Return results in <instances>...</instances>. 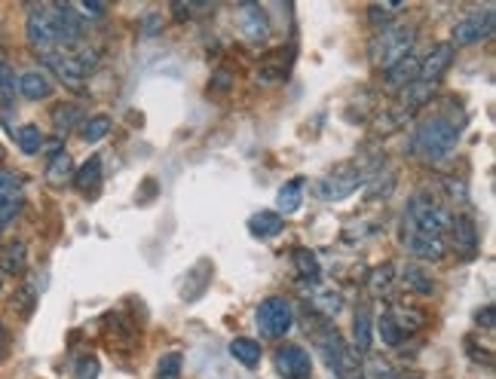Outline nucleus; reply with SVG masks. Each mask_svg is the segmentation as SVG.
<instances>
[{
	"label": "nucleus",
	"mask_w": 496,
	"mask_h": 379,
	"mask_svg": "<svg viewBox=\"0 0 496 379\" xmlns=\"http://www.w3.org/2000/svg\"><path fill=\"white\" fill-rule=\"evenodd\" d=\"M459 128H463V119H454V117H448V113H435V117L423 119V123L416 126L411 150L426 156V160H444V156L457 147Z\"/></svg>",
	"instance_id": "nucleus-1"
},
{
	"label": "nucleus",
	"mask_w": 496,
	"mask_h": 379,
	"mask_svg": "<svg viewBox=\"0 0 496 379\" xmlns=\"http://www.w3.org/2000/svg\"><path fill=\"white\" fill-rule=\"evenodd\" d=\"M450 220H454V214L444 209V205H438L426 193H416V196H411V202L405 205V220L401 224L411 227L416 233L441 235L444 239V233L450 230Z\"/></svg>",
	"instance_id": "nucleus-2"
},
{
	"label": "nucleus",
	"mask_w": 496,
	"mask_h": 379,
	"mask_svg": "<svg viewBox=\"0 0 496 379\" xmlns=\"http://www.w3.org/2000/svg\"><path fill=\"white\" fill-rule=\"evenodd\" d=\"M416 40V28L414 25H390L383 31V37L374 43V64L377 68H383V74L392 68V64H399L401 59H408L411 55V46Z\"/></svg>",
	"instance_id": "nucleus-3"
},
{
	"label": "nucleus",
	"mask_w": 496,
	"mask_h": 379,
	"mask_svg": "<svg viewBox=\"0 0 496 379\" xmlns=\"http://www.w3.org/2000/svg\"><path fill=\"white\" fill-rule=\"evenodd\" d=\"M362 184H365L362 166H340V169L331 171V175L322 177V181H315L313 193L322 199V202H340V199L352 196Z\"/></svg>",
	"instance_id": "nucleus-4"
},
{
	"label": "nucleus",
	"mask_w": 496,
	"mask_h": 379,
	"mask_svg": "<svg viewBox=\"0 0 496 379\" xmlns=\"http://www.w3.org/2000/svg\"><path fill=\"white\" fill-rule=\"evenodd\" d=\"M257 327H261L264 337H285L294 327V309L289 300L282 297H267L257 306Z\"/></svg>",
	"instance_id": "nucleus-5"
},
{
	"label": "nucleus",
	"mask_w": 496,
	"mask_h": 379,
	"mask_svg": "<svg viewBox=\"0 0 496 379\" xmlns=\"http://www.w3.org/2000/svg\"><path fill=\"white\" fill-rule=\"evenodd\" d=\"M493 28H496L493 6H487L484 16H481V10L472 12V16L459 19L454 25V31H450V46L459 49V46H475V43H481V40H491Z\"/></svg>",
	"instance_id": "nucleus-6"
},
{
	"label": "nucleus",
	"mask_w": 496,
	"mask_h": 379,
	"mask_svg": "<svg viewBox=\"0 0 496 379\" xmlns=\"http://www.w3.org/2000/svg\"><path fill=\"white\" fill-rule=\"evenodd\" d=\"M25 34L28 43L38 49L40 55L53 53L55 49V28H53V16H49V4H31L28 6V19H25Z\"/></svg>",
	"instance_id": "nucleus-7"
},
{
	"label": "nucleus",
	"mask_w": 496,
	"mask_h": 379,
	"mask_svg": "<svg viewBox=\"0 0 496 379\" xmlns=\"http://www.w3.org/2000/svg\"><path fill=\"white\" fill-rule=\"evenodd\" d=\"M273 364H276V374L282 379H310L313 376V358L304 346L298 342H285L273 352Z\"/></svg>",
	"instance_id": "nucleus-8"
},
{
	"label": "nucleus",
	"mask_w": 496,
	"mask_h": 379,
	"mask_svg": "<svg viewBox=\"0 0 496 379\" xmlns=\"http://www.w3.org/2000/svg\"><path fill=\"white\" fill-rule=\"evenodd\" d=\"M401 248L408 254H414L416 260H426V263H438L444 254H448V245H444L441 235H429V233H416L411 227L401 224Z\"/></svg>",
	"instance_id": "nucleus-9"
},
{
	"label": "nucleus",
	"mask_w": 496,
	"mask_h": 379,
	"mask_svg": "<svg viewBox=\"0 0 496 379\" xmlns=\"http://www.w3.org/2000/svg\"><path fill=\"white\" fill-rule=\"evenodd\" d=\"M236 16H240V31L242 37H246L248 43H255V46H261V43L270 40V16L267 10H264L261 4H240L236 6Z\"/></svg>",
	"instance_id": "nucleus-10"
},
{
	"label": "nucleus",
	"mask_w": 496,
	"mask_h": 379,
	"mask_svg": "<svg viewBox=\"0 0 496 379\" xmlns=\"http://www.w3.org/2000/svg\"><path fill=\"white\" fill-rule=\"evenodd\" d=\"M49 16H53L55 40L59 43H74V40L83 37L86 21L77 16L74 4H49Z\"/></svg>",
	"instance_id": "nucleus-11"
},
{
	"label": "nucleus",
	"mask_w": 496,
	"mask_h": 379,
	"mask_svg": "<svg viewBox=\"0 0 496 379\" xmlns=\"http://www.w3.org/2000/svg\"><path fill=\"white\" fill-rule=\"evenodd\" d=\"M454 55H457V49L450 46V43H435V46L429 49L426 59L420 62V80L438 83L450 70V64H454Z\"/></svg>",
	"instance_id": "nucleus-12"
},
{
	"label": "nucleus",
	"mask_w": 496,
	"mask_h": 379,
	"mask_svg": "<svg viewBox=\"0 0 496 379\" xmlns=\"http://www.w3.org/2000/svg\"><path fill=\"white\" fill-rule=\"evenodd\" d=\"M450 235H454V248L457 254H463L466 260H472V257L478 254L481 248V235H478V227L472 218H463V214H457L454 220H450Z\"/></svg>",
	"instance_id": "nucleus-13"
},
{
	"label": "nucleus",
	"mask_w": 496,
	"mask_h": 379,
	"mask_svg": "<svg viewBox=\"0 0 496 379\" xmlns=\"http://www.w3.org/2000/svg\"><path fill=\"white\" fill-rule=\"evenodd\" d=\"M374 346V316L368 303L356 306V318H352V352L368 355Z\"/></svg>",
	"instance_id": "nucleus-14"
},
{
	"label": "nucleus",
	"mask_w": 496,
	"mask_h": 379,
	"mask_svg": "<svg viewBox=\"0 0 496 379\" xmlns=\"http://www.w3.org/2000/svg\"><path fill=\"white\" fill-rule=\"evenodd\" d=\"M435 92H438V83L414 80L411 86H405V89H401V102H399V107H405V111L414 117V113L420 111V107H426L429 102H433Z\"/></svg>",
	"instance_id": "nucleus-15"
},
{
	"label": "nucleus",
	"mask_w": 496,
	"mask_h": 379,
	"mask_svg": "<svg viewBox=\"0 0 496 379\" xmlns=\"http://www.w3.org/2000/svg\"><path fill=\"white\" fill-rule=\"evenodd\" d=\"M19 95L28 98V102H43V98L53 95V80L43 70H25L19 77Z\"/></svg>",
	"instance_id": "nucleus-16"
},
{
	"label": "nucleus",
	"mask_w": 496,
	"mask_h": 379,
	"mask_svg": "<svg viewBox=\"0 0 496 379\" xmlns=\"http://www.w3.org/2000/svg\"><path fill=\"white\" fill-rule=\"evenodd\" d=\"M28 269V245L21 239H13L0 248V273L21 276Z\"/></svg>",
	"instance_id": "nucleus-17"
},
{
	"label": "nucleus",
	"mask_w": 496,
	"mask_h": 379,
	"mask_svg": "<svg viewBox=\"0 0 496 379\" xmlns=\"http://www.w3.org/2000/svg\"><path fill=\"white\" fill-rule=\"evenodd\" d=\"M304 187H307L304 177H291V181H285L282 187H279V196H276V214L289 218V214L298 211L300 202H304Z\"/></svg>",
	"instance_id": "nucleus-18"
},
{
	"label": "nucleus",
	"mask_w": 496,
	"mask_h": 379,
	"mask_svg": "<svg viewBox=\"0 0 496 379\" xmlns=\"http://www.w3.org/2000/svg\"><path fill=\"white\" fill-rule=\"evenodd\" d=\"M282 230H285V218L276 211H257L248 218V233L255 239H276Z\"/></svg>",
	"instance_id": "nucleus-19"
},
{
	"label": "nucleus",
	"mask_w": 496,
	"mask_h": 379,
	"mask_svg": "<svg viewBox=\"0 0 496 379\" xmlns=\"http://www.w3.org/2000/svg\"><path fill=\"white\" fill-rule=\"evenodd\" d=\"M414 80H420V62H416L414 55H408V59H401L399 64H392V68L386 70V86H390V89H405V86H411Z\"/></svg>",
	"instance_id": "nucleus-20"
},
{
	"label": "nucleus",
	"mask_w": 496,
	"mask_h": 379,
	"mask_svg": "<svg viewBox=\"0 0 496 379\" xmlns=\"http://www.w3.org/2000/svg\"><path fill=\"white\" fill-rule=\"evenodd\" d=\"M230 355L236 358V364H242V367H248V370H255L257 364H261V342L257 340H251V337H236V340H230Z\"/></svg>",
	"instance_id": "nucleus-21"
},
{
	"label": "nucleus",
	"mask_w": 496,
	"mask_h": 379,
	"mask_svg": "<svg viewBox=\"0 0 496 379\" xmlns=\"http://www.w3.org/2000/svg\"><path fill=\"white\" fill-rule=\"evenodd\" d=\"M102 184V156H89L80 169H74V187L80 193H92Z\"/></svg>",
	"instance_id": "nucleus-22"
},
{
	"label": "nucleus",
	"mask_w": 496,
	"mask_h": 379,
	"mask_svg": "<svg viewBox=\"0 0 496 379\" xmlns=\"http://www.w3.org/2000/svg\"><path fill=\"white\" fill-rule=\"evenodd\" d=\"M80 119H86V117L74 102H64V104L53 107V126H55V132H59V138H62V132L68 135L71 128L80 126Z\"/></svg>",
	"instance_id": "nucleus-23"
},
{
	"label": "nucleus",
	"mask_w": 496,
	"mask_h": 379,
	"mask_svg": "<svg viewBox=\"0 0 496 379\" xmlns=\"http://www.w3.org/2000/svg\"><path fill=\"white\" fill-rule=\"evenodd\" d=\"M46 181L53 184V187H64L68 181H74V160H71L64 150H62V153H55L53 160H49Z\"/></svg>",
	"instance_id": "nucleus-24"
},
{
	"label": "nucleus",
	"mask_w": 496,
	"mask_h": 379,
	"mask_svg": "<svg viewBox=\"0 0 496 379\" xmlns=\"http://www.w3.org/2000/svg\"><path fill=\"white\" fill-rule=\"evenodd\" d=\"M401 282H405L408 291H414V294H420V297H433L435 294L433 276L423 273L420 267H405V269H401Z\"/></svg>",
	"instance_id": "nucleus-25"
},
{
	"label": "nucleus",
	"mask_w": 496,
	"mask_h": 379,
	"mask_svg": "<svg viewBox=\"0 0 496 379\" xmlns=\"http://www.w3.org/2000/svg\"><path fill=\"white\" fill-rule=\"evenodd\" d=\"M291 263H294V269H298V276L304 278V282H315V278L322 276L319 257H315L310 248H294Z\"/></svg>",
	"instance_id": "nucleus-26"
},
{
	"label": "nucleus",
	"mask_w": 496,
	"mask_h": 379,
	"mask_svg": "<svg viewBox=\"0 0 496 379\" xmlns=\"http://www.w3.org/2000/svg\"><path fill=\"white\" fill-rule=\"evenodd\" d=\"M111 117L107 113H96V117H86L83 123H80V138L86 141V144H96V141H102L111 135Z\"/></svg>",
	"instance_id": "nucleus-27"
},
{
	"label": "nucleus",
	"mask_w": 496,
	"mask_h": 379,
	"mask_svg": "<svg viewBox=\"0 0 496 379\" xmlns=\"http://www.w3.org/2000/svg\"><path fill=\"white\" fill-rule=\"evenodd\" d=\"M390 312H392L395 325L401 327V334H405V337H411L414 331H420V327L426 325V312L411 309V306H392Z\"/></svg>",
	"instance_id": "nucleus-28"
},
{
	"label": "nucleus",
	"mask_w": 496,
	"mask_h": 379,
	"mask_svg": "<svg viewBox=\"0 0 496 379\" xmlns=\"http://www.w3.org/2000/svg\"><path fill=\"white\" fill-rule=\"evenodd\" d=\"M310 303H313L315 316L325 318V321H331V318L337 316V312L343 309V297L337 294V291H315Z\"/></svg>",
	"instance_id": "nucleus-29"
},
{
	"label": "nucleus",
	"mask_w": 496,
	"mask_h": 379,
	"mask_svg": "<svg viewBox=\"0 0 496 379\" xmlns=\"http://www.w3.org/2000/svg\"><path fill=\"white\" fill-rule=\"evenodd\" d=\"M377 334H380V342H383V346H390V349L405 342V334H401V327L395 325V318H392L390 309H383L377 316Z\"/></svg>",
	"instance_id": "nucleus-30"
},
{
	"label": "nucleus",
	"mask_w": 496,
	"mask_h": 379,
	"mask_svg": "<svg viewBox=\"0 0 496 379\" xmlns=\"http://www.w3.org/2000/svg\"><path fill=\"white\" fill-rule=\"evenodd\" d=\"M16 144H19L21 153H28V156L40 153V150H43V132H40V126L28 123V126L16 128Z\"/></svg>",
	"instance_id": "nucleus-31"
},
{
	"label": "nucleus",
	"mask_w": 496,
	"mask_h": 379,
	"mask_svg": "<svg viewBox=\"0 0 496 379\" xmlns=\"http://www.w3.org/2000/svg\"><path fill=\"white\" fill-rule=\"evenodd\" d=\"M184 374V355L181 352H165L160 361H156V374L154 379H181Z\"/></svg>",
	"instance_id": "nucleus-32"
},
{
	"label": "nucleus",
	"mask_w": 496,
	"mask_h": 379,
	"mask_svg": "<svg viewBox=\"0 0 496 379\" xmlns=\"http://www.w3.org/2000/svg\"><path fill=\"white\" fill-rule=\"evenodd\" d=\"M392 278H395V263H380V267H374L368 276V291L371 294H386Z\"/></svg>",
	"instance_id": "nucleus-33"
},
{
	"label": "nucleus",
	"mask_w": 496,
	"mask_h": 379,
	"mask_svg": "<svg viewBox=\"0 0 496 379\" xmlns=\"http://www.w3.org/2000/svg\"><path fill=\"white\" fill-rule=\"evenodd\" d=\"M16 92H19V80L13 74V68L6 62H0V104L13 107L16 104Z\"/></svg>",
	"instance_id": "nucleus-34"
},
{
	"label": "nucleus",
	"mask_w": 496,
	"mask_h": 379,
	"mask_svg": "<svg viewBox=\"0 0 496 379\" xmlns=\"http://www.w3.org/2000/svg\"><path fill=\"white\" fill-rule=\"evenodd\" d=\"M21 211H25V196H21V193L0 199V227H10Z\"/></svg>",
	"instance_id": "nucleus-35"
},
{
	"label": "nucleus",
	"mask_w": 496,
	"mask_h": 379,
	"mask_svg": "<svg viewBox=\"0 0 496 379\" xmlns=\"http://www.w3.org/2000/svg\"><path fill=\"white\" fill-rule=\"evenodd\" d=\"M401 10H405V4H371L368 19H371V25H377V28H390V16Z\"/></svg>",
	"instance_id": "nucleus-36"
},
{
	"label": "nucleus",
	"mask_w": 496,
	"mask_h": 379,
	"mask_svg": "<svg viewBox=\"0 0 496 379\" xmlns=\"http://www.w3.org/2000/svg\"><path fill=\"white\" fill-rule=\"evenodd\" d=\"M411 119V113L405 111V107H392V111H386L383 117H380V135H390V132H399L401 126Z\"/></svg>",
	"instance_id": "nucleus-37"
},
{
	"label": "nucleus",
	"mask_w": 496,
	"mask_h": 379,
	"mask_svg": "<svg viewBox=\"0 0 496 379\" xmlns=\"http://www.w3.org/2000/svg\"><path fill=\"white\" fill-rule=\"evenodd\" d=\"M98 374H102V364H98L96 355L83 352L80 358L74 361V379H98Z\"/></svg>",
	"instance_id": "nucleus-38"
},
{
	"label": "nucleus",
	"mask_w": 496,
	"mask_h": 379,
	"mask_svg": "<svg viewBox=\"0 0 496 379\" xmlns=\"http://www.w3.org/2000/svg\"><path fill=\"white\" fill-rule=\"evenodd\" d=\"M21 184H25V177H21L19 171L0 169V199L16 196V193H21Z\"/></svg>",
	"instance_id": "nucleus-39"
},
{
	"label": "nucleus",
	"mask_w": 496,
	"mask_h": 379,
	"mask_svg": "<svg viewBox=\"0 0 496 379\" xmlns=\"http://www.w3.org/2000/svg\"><path fill=\"white\" fill-rule=\"evenodd\" d=\"M365 379H399L395 376V367L390 361H380V358H371L368 364H365Z\"/></svg>",
	"instance_id": "nucleus-40"
},
{
	"label": "nucleus",
	"mask_w": 496,
	"mask_h": 379,
	"mask_svg": "<svg viewBox=\"0 0 496 379\" xmlns=\"http://www.w3.org/2000/svg\"><path fill=\"white\" fill-rule=\"evenodd\" d=\"M230 86H233V70L218 68L208 80V92H230Z\"/></svg>",
	"instance_id": "nucleus-41"
},
{
	"label": "nucleus",
	"mask_w": 496,
	"mask_h": 379,
	"mask_svg": "<svg viewBox=\"0 0 496 379\" xmlns=\"http://www.w3.org/2000/svg\"><path fill=\"white\" fill-rule=\"evenodd\" d=\"M77 12H83V16H89V19H102V16H107V4H96V0H86V4L77 6Z\"/></svg>",
	"instance_id": "nucleus-42"
},
{
	"label": "nucleus",
	"mask_w": 496,
	"mask_h": 379,
	"mask_svg": "<svg viewBox=\"0 0 496 379\" xmlns=\"http://www.w3.org/2000/svg\"><path fill=\"white\" fill-rule=\"evenodd\" d=\"M395 187V175L390 171V177H386V184L383 181H377V184H371V199H386L392 193Z\"/></svg>",
	"instance_id": "nucleus-43"
},
{
	"label": "nucleus",
	"mask_w": 496,
	"mask_h": 379,
	"mask_svg": "<svg viewBox=\"0 0 496 379\" xmlns=\"http://www.w3.org/2000/svg\"><path fill=\"white\" fill-rule=\"evenodd\" d=\"M475 325H478V327H487V331H491V327L496 325V318H493V306H491V303L481 306V309L475 312Z\"/></svg>",
	"instance_id": "nucleus-44"
},
{
	"label": "nucleus",
	"mask_w": 496,
	"mask_h": 379,
	"mask_svg": "<svg viewBox=\"0 0 496 379\" xmlns=\"http://www.w3.org/2000/svg\"><path fill=\"white\" fill-rule=\"evenodd\" d=\"M10 349H13V342H10V331H6V325H4V321H0V361L10 358Z\"/></svg>",
	"instance_id": "nucleus-45"
},
{
	"label": "nucleus",
	"mask_w": 496,
	"mask_h": 379,
	"mask_svg": "<svg viewBox=\"0 0 496 379\" xmlns=\"http://www.w3.org/2000/svg\"><path fill=\"white\" fill-rule=\"evenodd\" d=\"M169 10H172V16H175V21H187L197 6H193V4H172Z\"/></svg>",
	"instance_id": "nucleus-46"
},
{
	"label": "nucleus",
	"mask_w": 496,
	"mask_h": 379,
	"mask_svg": "<svg viewBox=\"0 0 496 379\" xmlns=\"http://www.w3.org/2000/svg\"><path fill=\"white\" fill-rule=\"evenodd\" d=\"M160 31H163V19L160 16H147L145 25H141V34H147V37H150V34H160Z\"/></svg>",
	"instance_id": "nucleus-47"
},
{
	"label": "nucleus",
	"mask_w": 496,
	"mask_h": 379,
	"mask_svg": "<svg viewBox=\"0 0 496 379\" xmlns=\"http://www.w3.org/2000/svg\"><path fill=\"white\" fill-rule=\"evenodd\" d=\"M43 150H46V153H62V138H53V141H46V144H43Z\"/></svg>",
	"instance_id": "nucleus-48"
},
{
	"label": "nucleus",
	"mask_w": 496,
	"mask_h": 379,
	"mask_svg": "<svg viewBox=\"0 0 496 379\" xmlns=\"http://www.w3.org/2000/svg\"><path fill=\"white\" fill-rule=\"evenodd\" d=\"M347 379H365V376H362V374H349Z\"/></svg>",
	"instance_id": "nucleus-49"
},
{
	"label": "nucleus",
	"mask_w": 496,
	"mask_h": 379,
	"mask_svg": "<svg viewBox=\"0 0 496 379\" xmlns=\"http://www.w3.org/2000/svg\"><path fill=\"white\" fill-rule=\"evenodd\" d=\"M0 294H4V273H0Z\"/></svg>",
	"instance_id": "nucleus-50"
},
{
	"label": "nucleus",
	"mask_w": 496,
	"mask_h": 379,
	"mask_svg": "<svg viewBox=\"0 0 496 379\" xmlns=\"http://www.w3.org/2000/svg\"><path fill=\"white\" fill-rule=\"evenodd\" d=\"M0 160H4V147H0Z\"/></svg>",
	"instance_id": "nucleus-51"
},
{
	"label": "nucleus",
	"mask_w": 496,
	"mask_h": 379,
	"mask_svg": "<svg viewBox=\"0 0 496 379\" xmlns=\"http://www.w3.org/2000/svg\"><path fill=\"white\" fill-rule=\"evenodd\" d=\"M408 379H423V376H408Z\"/></svg>",
	"instance_id": "nucleus-52"
}]
</instances>
